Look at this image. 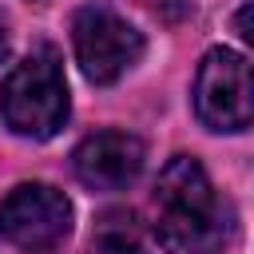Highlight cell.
<instances>
[{
    "instance_id": "obj_1",
    "label": "cell",
    "mask_w": 254,
    "mask_h": 254,
    "mask_svg": "<svg viewBox=\"0 0 254 254\" xmlns=\"http://www.w3.org/2000/svg\"><path fill=\"white\" fill-rule=\"evenodd\" d=\"M155 238L167 254H218L230 238V210L190 155H175L155 183Z\"/></svg>"
},
{
    "instance_id": "obj_2",
    "label": "cell",
    "mask_w": 254,
    "mask_h": 254,
    "mask_svg": "<svg viewBox=\"0 0 254 254\" xmlns=\"http://www.w3.org/2000/svg\"><path fill=\"white\" fill-rule=\"evenodd\" d=\"M0 119L24 139H52L67 119V79L56 48H36L0 83Z\"/></svg>"
},
{
    "instance_id": "obj_3",
    "label": "cell",
    "mask_w": 254,
    "mask_h": 254,
    "mask_svg": "<svg viewBox=\"0 0 254 254\" xmlns=\"http://www.w3.org/2000/svg\"><path fill=\"white\" fill-rule=\"evenodd\" d=\"M71 44L91 83H115L143 56V36L103 4H87L71 20Z\"/></svg>"
},
{
    "instance_id": "obj_4",
    "label": "cell",
    "mask_w": 254,
    "mask_h": 254,
    "mask_svg": "<svg viewBox=\"0 0 254 254\" xmlns=\"http://www.w3.org/2000/svg\"><path fill=\"white\" fill-rule=\"evenodd\" d=\"M194 111L210 131H242L250 127V64L242 52L210 48L194 75Z\"/></svg>"
},
{
    "instance_id": "obj_5",
    "label": "cell",
    "mask_w": 254,
    "mask_h": 254,
    "mask_svg": "<svg viewBox=\"0 0 254 254\" xmlns=\"http://www.w3.org/2000/svg\"><path fill=\"white\" fill-rule=\"evenodd\" d=\"M71 230V202L48 183H20L0 198V238L20 250H48Z\"/></svg>"
},
{
    "instance_id": "obj_6",
    "label": "cell",
    "mask_w": 254,
    "mask_h": 254,
    "mask_svg": "<svg viewBox=\"0 0 254 254\" xmlns=\"http://www.w3.org/2000/svg\"><path fill=\"white\" fill-rule=\"evenodd\" d=\"M143 143L127 131H95L87 135L75 155H71V167H75V179L91 190H119L127 183L139 179L143 171Z\"/></svg>"
},
{
    "instance_id": "obj_7",
    "label": "cell",
    "mask_w": 254,
    "mask_h": 254,
    "mask_svg": "<svg viewBox=\"0 0 254 254\" xmlns=\"http://www.w3.org/2000/svg\"><path fill=\"white\" fill-rule=\"evenodd\" d=\"M95 250L99 254H147L139 218L131 210H103L95 222Z\"/></svg>"
},
{
    "instance_id": "obj_8",
    "label": "cell",
    "mask_w": 254,
    "mask_h": 254,
    "mask_svg": "<svg viewBox=\"0 0 254 254\" xmlns=\"http://www.w3.org/2000/svg\"><path fill=\"white\" fill-rule=\"evenodd\" d=\"M234 24H238V36H242V40H254V32H250V4L238 8V20H234Z\"/></svg>"
},
{
    "instance_id": "obj_9",
    "label": "cell",
    "mask_w": 254,
    "mask_h": 254,
    "mask_svg": "<svg viewBox=\"0 0 254 254\" xmlns=\"http://www.w3.org/2000/svg\"><path fill=\"white\" fill-rule=\"evenodd\" d=\"M8 56V20L0 16V60Z\"/></svg>"
}]
</instances>
